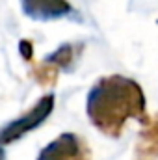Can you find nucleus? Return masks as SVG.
Masks as SVG:
<instances>
[{
	"label": "nucleus",
	"mask_w": 158,
	"mask_h": 160,
	"mask_svg": "<svg viewBox=\"0 0 158 160\" xmlns=\"http://www.w3.org/2000/svg\"><path fill=\"white\" fill-rule=\"evenodd\" d=\"M86 114L110 138H119L128 119H138L141 125L149 119L141 86L123 75L102 77L91 86L86 99Z\"/></svg>",
	"instance_id": "obj_1"
},
{
	"label": "nucleus",
	"mask_w": 158,
	"mask_h": 160,
	"mask_svg": "<svg viewBox=\"0 0 158 160\" xmlns=\"http://www.w3.org/2000/svg\"><path fill=\"white\" fill-rule=\"evenodd\" d=\"M52 110H54V95H43L24 116L6 123L0 128V147L17 142L19 138H22L30 130L41 127L45 121L48 119Z\"/></svg>",
	"instance_id": "obj_2"
},
{
	"label": "nucleus",
	"mask_w": 158,
	"mask_h": 160,
	"mask_svg": "<svg viewBox=\"0 0 158 160\" xmlns=\"http://www.w3.org/2000/svg\"><path fill=\"white\" fill-rule=\"evenodd\" d=\"M36 160H91L86 140L75 132H63L39 151Z\"/></svg>",
	"instance_id": "obj_3"
},
{
	"label": "nucleus",
	"mask_w": 158,
	"mask_h": 160,
	"mask_svg": "<svg viewBox=\"0 0 158 160\" xmlns=\"http://www.w3.org/2000/svg\"><path fill=\"white\" fill-rule=\"evenodd\" d=\"M22 11L32 21H56L73 13V6L67 0H21Z\"/></svg>",
	"instance_id": "obj_4"
},
{
	"label": "nucleus",
	"mask_w": 158,
	"mask_h": 160,
	"mask_svg": "<svg viewBox=\"0 0 158 160\" xmlns=\"http://www.w3.org/2000/svg\"><path fill=\"white\" fill-rule=\"evenodd\" d=\"M134 160H158V114L143 125L134 147Z\"/></svg>",
	"instance_id": "obj_5"
},
{
	"label": "nucleus",
	"mask_w": 158,
	"mask_h": 160,
	"mask_svg": "<svg viewBox=\"0 0 158 160\" xmlns=\"http://www.w3.org/2000/svg\"><path fill=\"white\" fill-rule=\"evenodd\" d=\"M82 48H84V47H82L80 43H63V45H60L52 54H48V56L45 58V62L56 65L58 69H67L69 65H73L75 58L82 52Z\"/></svg>",
	"instance_id": "obj_6"
},
{
	"label": "nucleus",
	"mask_w": 158,
	"mask_h": 160,
	"mask_svg": "<svg viewBox=\"0 0 158 160\" xmlns=\"http://www.w3.org/2000/svg\"><path fill=\"white\" fill-rule=\"evenodd\" d=\"M58 73L60 69L48 62H34L30 65V77L36 80L39 86H54L58 80Z\"/></svg>",
	"instance_id": "obj_7"
},
{
	"label": "nucleus",
	"mask_w": 158,
	"mask_h": 160,
	"mask_svg": "<svg viewBox=\"0 0 158 160\" xmlns=\"http://www.w3.org/2000/svg\"><path fill=\"white\" fill-rule=\"evenodd\" d=\"M19 52L22 56V60L32 62V54H34V43L30 39H22L19 41Z\"/></svg>",
	"instance_id": "obj_8"
},
{
	"label": "nucleus",
	"mask_w": 158,
	"mask_h": 160,
	"mask_svg": "<svg viewBox=\"0 0 158 160\" xmlns=\"http://www.w3.org/2000/svg\"><path fill=\"white\" fill-rule=\"evenodd\" d=\"M0 160H6V157H4V151H2V147H0Z\"/></svg>",
	"instance_id": "obj_9"
}]
</instances>
